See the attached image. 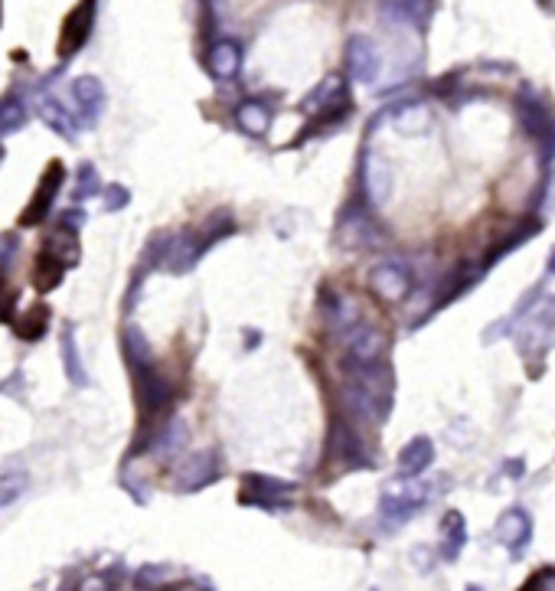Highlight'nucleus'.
I'll list each match as a JSON object with an SVG mask.
<instances>
[{
	"label": "nucleus",
	"instance_id": "1",
	"mask_svg": "<svg viewBox=\"0 0 555 591\" xmlns=\"http://www.w3.org/2000/svg\"><path fill=\"white\" fill-rule=\"evenodd\" d=\"M510 324H516V347L526 356V360H542L552 347H555V298H542L536 307H529V301H523V307L516 311L510 320L487 330V343L497 337V330H507Z\"/></svg>",
	"mask_w": 555,
	"mask_h": 591
},
{
	"label": "nucleus",
	"instance_id": "2",
	"mask_svg": "<svg viewBox=\"0 0 555 591\" xmlns=\"http://www.w3.org/2000/svg\"><path fill=\"white\" fill-rule=\"evenodd\" d=\"M431 497H435V487L418 484L415 477L392 480V484L386 487V494H382V516H386L389 526H402V523H409L422 507H428Z\"/></svg>",
	"mask_w": 555,
	"mask_h": 591
},
{
	"label": "nucleus",
	"instance_id": "3",
	"mask_svg": "<svg viewBox=\"0 0 555 591\" xmlns=\"http://www.w3.org/2000/svg\"><path fill=\"white\" fill-rule=\"evenodd\" d=\"M304 112L311 115L317 125H330V121H340L350 112V92L340 72H330V76H324L311 92H307Z\"/></svg>",
	"mask_w": 555,
	"mask_h": 591
},
{
	"label": "nucleus",
	"instance_id": "4",
	"mask_svg": "<svg viewBox=\"0 0 555 591\" xmlns=\"http://www.w3.org/2000/svg\"><path fill=\"white\" fill-rule=\"evenodd\" d=\"M63 183H66V164L56 157V160H49L46 164L43 177H40V183H36V190L30 196V203L23 206V213L17 216V229L43 226V219L53 213V203H56L59 190H63Z\"/></svg>",
	"mask_w": 555,
	"mask_h": 591
},
{
	"label": "nucleus",
	"instance_id": "5",
	"mask_svg": "<svg viewBox=\"0 0 555 591\" xmlns=\"http://www.w3.org/2000/svg\"><path fill=\"white\" fill-rule=\"evenodd\" d=\"M131 373H134V383H138L141 418L151 425L154 418L170 412V405H174V386L167 383V376H160V369L154 363H147L141 369H131Z\"/></svg>",
	"mask_w": 555,
	"mask_h": 591
},
{
	"label": "nucleus",
	"instance_id": "6",
	"mask_svg": "<svg viewBox=\"0 0 555 591\" xmlns=\"http://www.w3.org/2000/svg\"><path fill=\"white\" fill-rule=\"evenodd\" d=\"M366 281H369V291H373L382 304H402L412 294V288H415V278L409 272V265L396 262V258H389V262H379V265L369 268Z\"/></svg>",
	"mask_w": 555,
	"mask_h": 591
},
{
	"label": "nucleus",
	"instance_id": "7",
	"mask_svg": "<svg viewBox=\"0 0 555 591\" xmlns=\"http://www.w3.org/2000/svg\"><path fill=\"white\" fill-rule=\"evenodd\" d=\"M95 14H98V0H79L66 14L63 33H59V59H63V63L89 43V36L95 30Z\"/></svg>",
	"mask_w": 555,
	"mask_h": 591
},
{
	"label": "nucleus",
	"instance_id": "8",
	"mask_svg": "<svg viewBox=\"0 0 555 591\" xmlns=\"http://www.w3.org/2000/svg\"><path fill=\"white\" fill-rule=\"evenodd\" d=\"M291 490L294 484H288V480L265 477V474H245L239 503H245V507H262V510H281Z\"/></svg>",
	"mask_w": 555,
	"mask_h": 591
},
{
	"label": "nucleus",
	"instance_id": "9",
	"mask_svg": "<svg viewBox=\"0 0 555 591\" xmlns=\"http://www.w3.org/2000/svg\"><path fill=\"white\" fill-rule=\"evenodd\" d=\"M520 121H523V131L542 147V151L555 147V115L539 95L526 92L520 98Z\"/></svg>",
	"mask_w": 555,
	"mask_h": 591
},
{
	"label": "nucleus",
	"instance_id": "10",
	"mask_svg": "<svg viewBox=\"0 0 555 591\" xmlns=\"http://www.w3.org/2000/svg\"><path fill=\"white\" fill-rule=\"evenodd\" d=\"M379 69H382V56H379V46L369 40V36H350L347 43V72L350 79L363 82V85H373L379 79Z\"/></svg>",
	"mask_w": 555,
	"mask_h": 591
},
{
	"label": "nucleus",
	"instance_id": "11",
	"mask_svg": "<svg viewBox=\"0 0 555 591\" xmlns=\"http://www.w3.org/2000/svg\"><path fill=\"white\" fill-rule=\"evenodd\" d=\"M219 454L216 451H200L193 454V458H187L174 474V484L177 490H183V494H193V490H200L206 484H213V480L219 477Z\"/></svg>",
	"mask_w": 555,
	"mask_h": 591
},
{
	"label": "nucleus",
	"instance_id": "12",
	"mask_svg": "<svg viewBox=\"0 0 555 591\" xmlns=\"http://www.w3.org/2000/svg\"><path fill=\"white\" fill-rule=\"evenodd\" d=\"M72 102H76V112L82 128H92L105 112V85L95 76H79L72 82Z\"/></svg>",
	"mask_w": 555,
	"mask_h": 591
},
{
	"label": "nucleus",
	"instance_id": "13",
	"mask_svg": "<svg viewBox=\"0 0 555 591\" xmlns=\"http://www.w3.org/2000/svg\"><path fill=\"white\" fill-rule=\"evenodd\" d=\"M386 350H389L386 334L376 330V327L363 324V320L347 334V356H350V360L376 363V360H386Z\"/></svg>",
	"mask_w": 555,
	"mask_h": 591
},
{
	"label": "nucleus",
	"instance_id": "14",
	"mask_svg": "<svg viewBox=\"0 0 555 591\" xmlns=\"http://www.w3.org/2000/svg\"><path fill=\"white\" fill-rule=\"evenodd\" d=\"M330 458L340 461L343 467H369V454L363 448V441L343 422L330 425Z\"/></svg>",
	"mask_w": 555,
	"mask_h": 591
},
{
	"label": "nucleus",
	"instance_id": "15",
	"mask_svg": "<svg viewBox=\"0 0 555 591\" xmlns=\"http://www.w3.org/2000/svg\"><path fill=\"white\" fill-rule=\"evenodd\" d=\"M363 187L373 206H386L392 196V167L379 154L369 151L363 160Z\"/></svg>",
	"mask_w": 555,
	"mask_h": 591
},
{
	"label": "nucleus",
	"instance_id": "16",
	"mask_svg": "<svg viewBox=\"0 0 555 591\" xmlns=\"http://www.w3.org/2000/svg\"><path fill=\"white\" fill-rule=\"evenodd\" d=\"M529 533H533V523H529V513L513 507L497 520V543L507 546L510 552H520L529 543Z\"/></svg>",
	"mask_w": 555,
	"mask_h": 591
},
{
	"label": "nucleus",
	"instance_id": "17",
	"mask_svg": "<svg viewBox=\"0 0 555 591\" xmlns=\"http://www.w3.org/2000/svg\"><path fill=\"white\" fill-rule=\"evenodd\" d=\"M206 66L216 79H236L242 69V46L236 40H219L209 46Z\"/></svg>",
	"mask_w": 555,
	"mask_h": 591
},
{
	"label": "nucleus",
	"instance_id": "18",
	"mask_svg": "<svg viewBox=\"0 0 555 591\" xmlns=\"http://www.w3.org/2000/svg\"><path fill=\"white\" fill-rule=\"evenodd\" d=\"M40 118H43V125L53 128L59 138H69V141H76L79 138V121L69 115V108L59 102L56 95H43L40 98Z\"/></svg>",
	"mask_w": 555,
	"mask_h": 591
},
{
	"label": "nucleus",
	"instance_id": "19",
	"mask_svg": "<svg viewBox=\"0 0 555 591\" xmlns=\"http://www.w3.org/2000/svg\"><path fill=\"white\" fill-rule=\"evenodd\" d=\"M66 272H69V265L63 262V258H56L53 252L40 249V255H36V265H33V288L40 294L56 291L59 285H63Z\"/></svg>",
	"mask_w": 555,
	"mask_h": 591
},
{
	"label": "nucleus",
	"instance_id": "20",
	"mask_svg": "<svg viewBox=\"0 0 555 591\" xmlns=\"http://www.w3.org/2000/svg\"><path fill=\"white\" fill-rule=\"evenodd\" d=\"M376 242H379L376 226L369 223L360 209H350L340 223V245H347V249H366V245H376Z\"/></svg>",
	"mask_w": 555,
	"mask_h": 591
},
{
	"label": "nucleus",
	"instance_id": "21",
	"mask_svg": "<svg viewBox=\"0 0 555 591\" xmlns=\"http://www.w3.org/2000/svg\"><path fill=\"white\" fill-rule=\"evenodd\" d=\"M49 320H53V311H49V304L36 301L33 307H27L17 320H14V334L23 340V343H36L46 337L49 330Z\"/></svg>",
	"mask_w": 555,
	"mask_h": 591
},
{
	"label": "nucleus",
	"instance_id": "22",
	"mask_svg": "<svg viewBox=\"0 0 555 591\" xmlns=\"http://www.w3.org/2000/svg\"><path fill=\"white\" fill-rule=\"evenodd\" d=\"M431 461H435V445H431V438L418 435L402 448L399 471H402V477H422V471H428Z\"/></svg>",
	"mask_w": 555,
	"mask_h": 591
},
{
	"label": "nucleus",
	"instance_id": "23",
	"mask_svg": "<svg viewBox=\"0 0 555 591\" xmlns=\"http://www.w3.org/2000/svg\"><path fill=\"white\" fill-rule=\"evenodd\" d=\"M382 20L396 23V27H418L428 17L425 0H382Z\"/></svg>",
	"mask_w": 555,
	"mask_h": 591
},
{
	"label": "nucleus",
	"instance_id": "24",
	"mask_svg": "<svg viewBox=\"0 0 555 591\" xmlns=\"http://www.w3.org/2000/svg\"><path fill=\"white\" fill-rule=\"evenodd\" d=\"M40 249L46 252H53L56 258H63V262L69 268H76L79 265V255H82V245L76 239V232L66 229V226H56V229H49L46 236H43V245Z\"/></svg>",
	"mask_w": 555,
	"mask_h": 591
},
{
	"label": "nucleus",
	"instance_id": "25",
	"mask_svg": "<svg viewBox=\"0 0 555 591\" xmlns=\"http://www.w3.org/2000/svg\"><path fill=\"white\" fill-rule=\"evenodd\" d=\"M441 556L444 559H458L461 556V549L467 543V523H464V516L458 510H448L444 513V520H441Z\"/></svg>",
	"mask_w": 555,
	"mask_h": 591
},
{
	"label": "nucleus",
	"instance_id": "26",
	"mask_svg": "<svg viewBox=\"0 0 555 591\" xmlns=\"http://www.w3.org/2000/svg\"><path fill=\"white\" fill-rule=\"evenodd\" d=\"M392 125H396L399 134H409V138H415V134H428L431 131V112L422 102H409V105L396 108Z\"/></svg>",
	"mask_w": 555,
	"mask_h": 591
},
{
	"label": "nucleus",
	"instance_id": "27",
	"mask_svg": "<svg viewBox=\"0 0 555 591\" xmlns=\"http://www.w3.org/2000/svg\"><path fill=\"white\" fill-rule=\"evenodd\" d=\"M236 121H239V128L245 134H265L268 125H271V108L265 102H258V98H245V102L239 105V112H236Z\"/></svg>",
	"mask_w": 555,
	"mask_h": 591
},
{
	"label": "nucleus",
	"instance_id": "28",
	"mask_svg": "<svg viewBox=\"0 0 555 591\" xmlns=\"http://www.w3.org/2000/svg\"><path fill=\"white\" fill-rule=\"evenodd\" d=\"M63 363H66V376H69L72 386H76V389L89 386V373H85V366H82L76 330H72V327H66V334H63Z\"/></svg>",
	"mask_w": 555,
	"mask_h": 591
},
{
	"label": "nucleus",
	"instance_id": "29",
	"mask_svg": "<svg viewBox=\"0 0 555 591\" xmlns=\"http://www.w3.org/2000/svg\"><path fill=\"white\" fill-rule=\"evenodd\" d=\"M125 356H128V366L131 369H141L147 363H154V350H151V343H147V337L141 334L138 327H128L125 330Z\"/></svg>",
	"mask_w": 555,
	"mask_h": 591
},
{
	"label": "nucleus",
	"instance_id": "30",
	"mask_svg": "<svg viewBox=\"0 0 555 591\" xmlns=\"http://www.w3.org/2000/svg\"><path fill=\"white\" fill-rule=\"evenodd\" d=\"M23 125H27V108L17 95H4L0 98V138L20 131Z\"/></svg>",
	"mask_w": 555,
	"mask_h": 591
},
{
	"label": "nucleus",
	"instance_id": "31",
	"mask_svg": "<svg viewBox=\"0 0 555 591\" xmlns=\"http://www.w3.org/2000/svg\"><path fill=\"white\" fill-rule=\"evenodd\" d=\"M30 477L27 471H17V467H10V471H0V510L10 507L14 500L23 497V490H27Z\"/></svg>",
	"mask_w": 555,
	"mask_h": 591
},
{
	"label": "nucleus",
	"instance_id": "32",
	"mask_svg": "<svg viewBox=\"0 0 555 591\" xmlns=\"http://www.w3.org/2000/svg\"><path fill=\"white\" fill-rule=\"evenodd\" d=\"M98 187H102V183H98V170H95V164L85 160V164H79V170H76V190H72V200L76 203L89 200V196L98 193Z\"/></svg>",
	"mask_w": 555,
	"mask_h": 591
},
{
	"label": "nucleus",
	"instance_id": "33",
	"mask_svg": "<svg viewBox=\"0 0 555 591\" xmlns=\"http://www.w3.org/2000/svg\"><path fill=\"white\" fill-rule=\"evenodd\" d=\"M17 301H20V288L10 285L7 278H0V324H10V320H14Z\"/></svg>",
	"mask_w": 555,
	"mask_h": 591
},
{
	"label": "nucleus",
	"instance_id": "34",
	"mask_svg": "<svg viewBox=\"0 0 555 591\" xmlns=\"http://www.w3.org/2000/svg\"><path fill=\"white\" fill-rule=\"evenodd\" d=\"M167 565H144V569L138 572V578H134V585L138 588H160L167 585Z\"/></svg>",
	"mask_w": 555,
	"mask_h": 591
},
{
	"label": "nucleus",
	"instance_id": "35",
	"mask_svg": "<svg viewBox=\"0 0 555 591\" xmlns=\"http://www.w3.org/2000/svg\"><path fill=\"white\" fill-rule=\"evenodd\" d=\"M17 252H20L17 232H0V272H7L17 262Z\"/></svg>",
	"mask_w": 555,
	"mask_h": 591
},
{
	"label": "nucleus",
	"instance_id": "36",
	"mask_svg": "<svg viewBox=\"0 0 555 591\" xmlns=\"http://www.w3.org/2000/svg\"><path fill=\"white\" fill-rule=\"evenodd\" d=\"M131 203V190L121 187V183H111V187L105 190V209L108 213H118V209H125Z\"/></svg>",
	"mask_w": 555,
	"mask_h": 591
},
{
	"label": "nucleus",
	"instance_id": "37",
	"mask_svg": "<svg viewBox=\"0 0 555 591\" xmlns=\"http://www.w3.org/2000/svg\"><path fill=\"white\" fill-rule=\"evenodd\" d=\"M523 588H533V591H539V588H555V569H539L533 578H526Z\"/></svg>",
	"mask_w": 555,
	"mask_h": 591
},
{
	"label": "nucleus",
	"instance_id": "38",
	"mask_svg": "<svg viewBox=\"0 0 555 591\" xmlns=\"http://www.w3.org/2000/svg\"><path fill=\"white\" fill-rule=\"evenodd\" d=\"M59 226L79 232V226H85V213H82V209H66V213L59 216Z\"/></svg>",
	"mask_w": 555,
	"mask_h": 591
},
{
	"label": "nucleus",
	"instance_id": "39",
	"mask_svg": "<svg viewBox=\"0 0 555 591\" xmlns=\"http://www.w3.org/2000/svg\"><path fill=\"white\" fill-rule=\"evenodd\" d=\"M549 272H552V275H555V252H552V255H549Z\"/></svg>",
	"mask_w": 555,
	"mask_h": 591
},
{
	"label": "nucleus",
	"instance_id": "40",
	"mask_svg": "<svg viewBox=\"0 0 555 591\" xmlns=\"http://www.w3.org/2000/svg\"><path fill=\"white\" fill-rule=\"evenodd\" d=\"M4 157H7V151H4V147H0V164H4Z\"/></svg>",
	"mask_w": 555,
	"mask_h": 591
}]
</instances>
